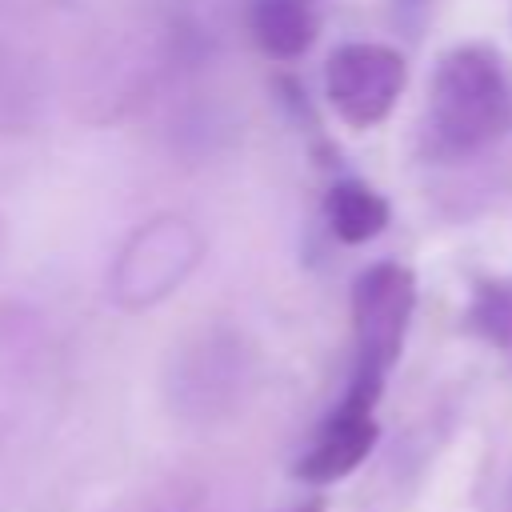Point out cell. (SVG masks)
Listing matches in <instances>:
<instances>
[{"mask_svg":"<svg viewBox=\"0 0 512 512\" xmlns=\"http://www.w3.org/2000/svg\"><path fill=\"white\" fill-rule=\"evenodd\" d=\"M512 124V88L500 60L480 48L464 44L452 48L432 76L428 92V120L424 140L432 156L460 160L488 144H496Z\"/></svg>","mask_w":512,"mask_h":512,"instance_id":"6da1fadb","label":"cell"},{"mask_svg":"<svg viewBox=\"0 0 512 512\" xmlns=\"http://www.w3.org/2000/svg\"><path fill=\"white\" fill-rule=\"evenodd\" d=\"M416 308V276L404 264L380 260L364 268L352 284V332H356V372L340 404L376 408L388 368L404 348V332Z\"/></svg>","mask_w":512,"mask_h":512,"instance_id":"7a4b0ae2","label":"cell"},{"mask_svg":"<svg viewBox=\"0 0 512 512\" xmlns=\"http://www.w3.org/2000/svg\"><path fill=\"white\" fill-rule=\"evenodd\" d=\"M404 80H408L404 56L388 44H364V40L340 44L328 56V72H324L328 104L352 128L380 124L392 112L396 96L404 92Z\"/></svg>","mask_w":512,"mask_h":512,"instance_id":"3957f363","label":"cell"},{"mask_svg":"<svg viewBox=\"0 0 512 512\" xmlns=\"http://www.w3.org/2000/svg\"><path fill=\"white\" fill-rule=\"evenodd\" d=\"M192 260H196V236L184 228V220H156L124 252L116 268V296L132 308L152 304L184 280Z\"/></svg>","mask_w":512,"mask_h":512,"instance_id":"277c9868","label":"cell"},{"mask_svg":"<svg viewBox=\"0 0 512 512\" xmlns=\"http://www.w3.org/2000/svg\"><path fill=\"white\" fill-rule=\"evenodd\" d=\"M376 444V420L368 408H352L340 404L316 432V440L304 448V456L296 460V476L304 484H332L340 476H348Z\"/></svg>","mask_w":512,"mask_h":512,"instance_id":"5b68a950","label":"cell"},{"mask_svg":"<svg viewBox=\"0 0 512 512\" xmlns=\"http://www.w3.org/2000/svg\"><path fill=\"white\" fill-rule=\"evenodd\" d=\"M252 36L276 60H296L316 40L312 0H256L252 4Z\"/></svg>","mask_w":512,"mask_h":512,"instance_id":"8992f818","label":"cell"},{"mask_svg":"<svg viewBox=\"0 0 512 512\" xmlns=\"http://www.w3.org/2000/svg\"><path fill=\"white\" fill-rule=\"evenodd\" d=\"M44 108V76L32 56L0 40V132H28Z\"/></svg>","mask_w":512,"mask_h":512,"instance_id":"52a82bcc","label":"cell"},{"mask_svg":"<svg viewBox=\"0 0 512 512\" xmlns=\"http://www.w3.org/2000/svg\"><path fill=\"white\" fill-rule=\"evenodd\" d=\"M328 224L344 244H368L388 224V200L360 180H340L324 200Z\"/></svg>","mask_w":512,"mask_h":512,"instance_id":"ba28073f","label":"cell"},{"mask_svg":"<svg viewBox=\"0 0 512 512\" xmlns=\"http://www.w3.org/2000/svg\"><path fill=\"white\" fill-rule=\"evenodd\" d=\"M468 328L480 340L512 352V276L476 284L472 304H468Z\"/></svg>","mask_w":512,"mask_h":512,"instance_id":"9c48e42d","label":"cell"},{"mask_svg":"<svg viewBox=\"0 0 512 512\" xmlns=\"http://www.w3.org/2000/svg\"><path fill=\"white\" fill-rule=\"evenodd\" d=\"M124 512H200V500H196V492H188L180 484H168V488H156V492L140 496Z\"/></svg>","mask_w":512,"mask_h":512,"instance_id":"30bf717a","label":"cell"},{"mask_svg":"<svg viewBox=\"0 0 512 512\" xmlns=\"http://www.w3.org/2000/svg\"><path fill=\"white\" fill-rule=\"evenodd\" d=\"M424 8H428V0H396V16L404 24H416L424 16Z\"/></svg>","mask_w":512,"mask_h":512,"instance_id":"8fae6325","label":"cell"},{"mask_svg":"<svg viewBox=\"0 0 512 512\" xmlns=\"http://www.w3.org/2000/svg\"><path fill=\"white\" fill-rule=\"evenodd\" d=\"M300 512H320V504H308V508H300Z\"/></svg>","mask_w":512,"mask_h":512,"instance_id":"7c38bea8","label":"cell"}]
</instances>
